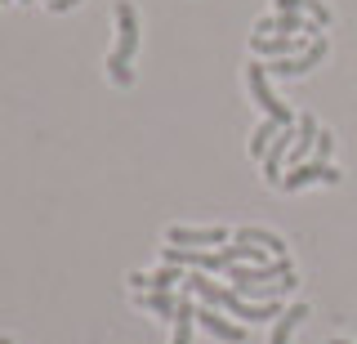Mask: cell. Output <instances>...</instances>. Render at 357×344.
<instances>
[{"label": "cell", "instance_id": "cell-1", "mask_svg": "<svg viewBox=\"0 0 357 344\" xmlns=\"http://www.w3.org/2000/svg\"><path fill=\"white\" fill-rule=\"evenodd\" d=\"M134 54H139V14H134L130 0H121L116 5V50H112V59H107V76L116 85L134 81V72H130Z\"/></svg>", "mask_w": 357, "mask_h": 344}, {"label": "cell", "instance_id": "cell-2", "mask_svg": "<svg viewBox=\"0 0 357 344\" xmlns=\"http://www.w3.org/2000/svg\"><path fill=\"white\" fill-rule=\"evenodd\" d=\"M245 81H250V94H255V103L264 107V117H273L277 126H295V121H299V117L282 103V98L273 94V85H268V68H264V63H250V68H245Z\"/></svg>", "mask_w": 357, "mask_h": 344}, {"label": "cell", "instance_id": "cell-3", "mask_svg": "<svg viewBox=\"0 0 357 344\" xmlns=\"http://www.w3.org/2000/svg\"><path fill=\"white\" fill-rule=\"evenodd\" d=\"M326 50H331V45H326V36H312L299 54H290V59H268L264 68L273 72V76H308L321 59H326Z\"/></svg>", "mask_w": 357, "mask_h": 344}, {"label": "cell", "instance_id": "cell-4", "mask_svg": "<svg viewBox=\"0 0 357 344\" xmlns=\"http://www.w3.org/2000/svg\"><path fill=\"white\" fill-rule=\"evenodd\" d=\"M232 286H259V282H282V277L295 273V264L286 260H268V264H232Z\"/></svg>", "mask_w": 357, "mask_h": 344}, {"label": "cell", "instance_id": "cell-5", "mask_svg": "<svg viewBox=\"0 0 357 344\" xmlns=\"http://www.w3.org/2000/svg\"><path fill=\"white\" fill-rule=\"evenodd\" d=\"M161 260H165V264H174V269H192V273H219V269H228V264H223V255H219V246H215V250L165 246V250H161Z\"/></svg>", "mask_w": 357, "mask_h": 344}, {"label": "cell", "instance_id": "cell-6", "mask_svg": "<svg viewBox=\"0 0 357 344\" xmlns=\"http://www.w3.org/2000/svg\"><path fill=\"white\" fill-rule=\"evenodd\" d=\"M340 179H344V174L335 170L331 161L312 157V161H299L290 174H282V188H286V193H299V188H308V184H340Z\"/></svg>", "mask_w": 357, "mask_h": 344}, {"label": "cell", "instance_id": "cell-7", "mask_svg": "<svg viewBox=\"0 0 357 344\" xmlns=\"http://www.w3.org/2000/svg\"><path fill=\"white\" fill-rule=\"evenodd\" d=\"M290 148H295V126H282L277 139H273V148H268V157H264V179L268 184L282 188V165L290 161Z\"/></svg>", "mask_w": 357, "mask_h": 344}, {"label": "cell", "instance_id": "cell-8", "mask_svg": "<svg viewBox=\"0 0 357 344\" xmlns=\"http://www.w3.org/2000/svg\"><path fill=\"white\" fill-rule=\"evenodd\" d=\"M165 241L170 246H223L228 241V228H183V224H174V228H165Z\"/></svg>", "mask_w": 357, "mask_h": 344}, {"label": "cell", "instance_id": "cell-9", "mask_svg": "<svg viewBox=\"0 0 357 344\" xmlns=\"http://www.w3.org/2000/svg\"><path fill=\"white\" fill-rule=\"evenodd\" d=\"M183 269H174V264H165V269L156 273H130V286L134 291H174V286H183Z\"/></svg>", "mask_w": 357, "mask_h": 344}, {"label": "cell", "instance_id": "cell-10", "mask_svg": "<svg viewBox=\"0 0 357 344\" xmlns=\"http://www.w3.org/2000/svg\"><path fill=\"white\" fill-rule=\"evenodd\" d=\"M197 322H201V327H206L215 340H223V344H241V340H245V331L237 327V322H228V317L219 313V308H210V304H206V308H197Z\"/></svg>", "mask_w": 357, "mask_h": 344}, {"label": "cell", "instance_id": "cell-11", "mask_svg": "<svg viewBox=\"0 0 357 344\" xmlns=\"http://www.w3.org/2000/svg\"><path fill=\"white\" fill-rule=\"evenodd\" d=\"M299 45H308V36H255L250 40V50L259 59H290Z\"/></svg>", "mask_w": 357, "mask_h": 344}, {"label": "cell", "instance_id": "cell-12", "mask_svg": "<svg viewBox=\"0 0 357 344\" xmlns=\"http://www.w3.org/2000/svg\"><path fill=\"white\" fill-rule=\"evenodd\" d=\"M192 322H197V304H192V295L183 291V299H178V308H174V340L170 344H192Z\"/></svg>", "mask_w": 357, "mask_h": 344}, {"label": "cell", "instance_id": "cell-13", "mask_svg": "<svg viewBox=\"0 0 357 344\" xmlns=\"http://www.w3.org/2000/svg\"><path fill=\"white\" fill-rule=\"evenodd\" d=\"M308 317V304H290L282 308V317H277V327H273V340L268 344H290V336H295V327Z\"/></svg>", "mask_w": 357, "mask_h": 344}, {"label": "cell", "instance_id": "cell-14", "mask_svg": "<svg viewBox=\"0 0 357 344\" xmlns=\"http://www.w3.org/2000/svg\"><path fill=\"white\" fill-rule=\"evenodd\" d=\"M237 241H250V246H264L273 260H282L286 255V241L277 237V232H268V228H237Z\"/></svg>", "mask_w": 357, "mask_h": 344}, {"label": "cell", "instance_id": "cell-15", "mask_svg": "<svg viewBox=\"0 0 357 344\" xmlns=\"http://www.w3.org/2000/svg\"><path fill=\"white\" fill-rule=\"evenodd\" d=\"M178 299H183V295H174V291H139V308H148V313H161V317H174Z\"/></svg>", "mask_w": 357, "mask_h": 344}, {"label": "cell", "instance_id": "cell-16", "mask_svg": "<svg viewBox=\"0 0 357 344\" xmlns=\"http://www.w3.org/2000/svg\"><path fill=\"white\" fill-rule=\"evenodd\" d=\"M277 130H282V126H277L273 117H264L259 126H255V135H250V157H255V161H264V157H268V148H273Z\"/></svg>", "mask_w": 357, "mask_h": 344}, {"label": "cell", "instance_id": "cell-17", "mask_svg": "<svg viewBox=\"0 0 357 344\" xmlns=\"http://www.w3.org/2000/svg\"><path fill=\"white\" fill-rule=\"evenodd\" d=\"M304 14H308L317 27H326V23H331V9L321 5V0H304Z\"/></svg>", "mask_w": 357, "mask_h": 344}, {"label": "cell", "instance_id": "cell-18", "mask_svg": "<svg viewBox=\"0 0 357 344\" xmlns=\"http://www.w3.org/2000/svg\"><path fill=\"white\" fill-rule=\"evenodd\" d=\"M331 152H335V139H331V130H321V135H317V148H312V157H317V161H331Z\"/></svg>", "mask_w": 357, "mask_h": 344}, {"label": "cell", "instance_id": "cell-19", "mask_svg": "<svg viewBox=\"0 0 357 344\" xmlns=\"http://www.w3.org/2000/svg\"><path fill=\"white\" fill-rule=\"evenodd\" d=\"M277 14H304V0H277Z\"/></svg>", "mask_w": 357, "mask_h": 344}, {"label": "cell", "instance_id": "cell-20", "mask_svg": "<svg viewBox=\"0 0 357 344\" xmlns=\"http://www.w3.org/2000/svg\"><path fill=\"white\" fill-rule=\"evenodd\" d=\"M76 5H81V0H50L54 14H67V9H76Z\"/></svg>", "mask_w": 357, "mask_h": 344}, {"label": "cell", "instance_id": "cell-21", "mask_svg": "<svg viewBox=\"0 0 357 344\" xmlns=\"http://www.w3.org/2000/svg\"><path fill=\"white\" fill-rule=\"evenodd\" d=\"M0 344H14V340H9V336H0Z\"/></svg>", "mask_w": 357, "mask_h": 344}, {"label": "cell", "instance_id": "cell-22", "mask_svg": "<svg viewBox=\"0 0 357 344\" xmlns=\"http://www.w3.org/2000/svg\"><path fill=\"white\" fill-rule=\"evenodd\" d=\"M331 344H349V340H331Z\"/></svg>", "mask_w": 357, "mask_h": 344}, {"label": "cell", "instance_id": "cell-23", "mask_svg": "<svg viewBox=\"0 0 357 344\" xmlns=\"http://www.w3.org/2000/svg\"><path fill=\"white\" fill-rule=\"evenodd\" d=\"M22 5H31V0H22Z\"/></svg>", "mask_w": 357, "mask_h": 344}]
</instances>
